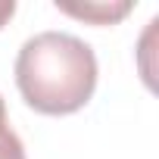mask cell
<instances>
[{"mask_svg": "<svg viewBox=\"0 0 159 159\" xmlns=\"http://www.w3.org/2000/svg\"><path fill=\"white\" fill-rule=\"evenodd\" d=\"M16 84L25 103L44 116L78 112L97 88V56L75 34L41 31L16 56Z\"/></svg>", "mask_w": 159, "mask_h": 159, "instance_id": "1", "label": "cell"}, {"mask_svg": "<svg viewBox=\"0 0 159 159\" xmlns=\"http://www.w3.org/2000/svg\"><path fill=\"white\" fill-rule=\"evenodd\" d=\"M56 7L69 16L88 19V22H97V25H109L131 10L128 0H122V3H66V0H56Z\"/></svg>", "mask_w": 159, "mask_h": 159, "instance_id": "2", "label": "cell"}, {"mask_svg": "<svg viewBox=\"0 0 159 159\" xmlns=\"http://www.w3.org/2000/svg\"><path fill=\"white\" fill-rule=\"evenodd\" d=\"M0 159H25V147L19 140V134L10 128L7 122V106L0 97Z\"/></svg>", "mask_w": 159, "mask_h": 159, "instance_id": "3", "label": "cell"}, {"mask_svg": "<svg viewBox=\"0 0 159 159\" xmlns=\"http://www.w3.org/2000/svg\"><path fill=\"white\" fill-rule=\"evenodd\" d=\"M13 13H16V3H13V0H0V28L13 19Z\"/></svg>", "mask_w": 159, "mask_h": 159, "instance_id": "4", "label": "cell"}]
</instances>
